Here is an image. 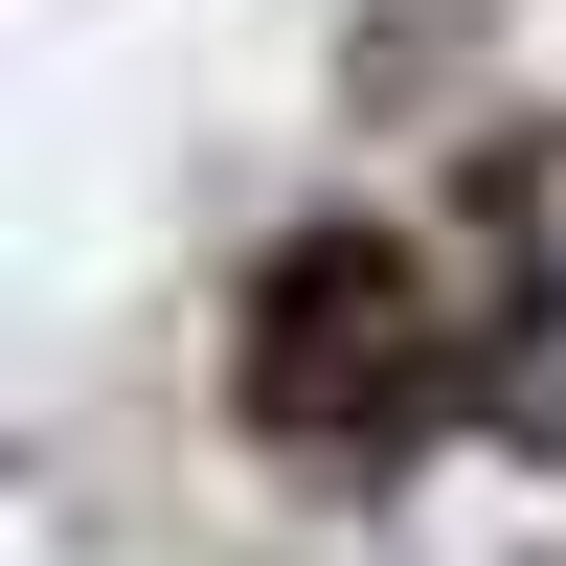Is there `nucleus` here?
<instances>
[{"instance_id": "obj_1", "label": "nucleus", "mask_w": 566, "mask_h": 566, "mask_svg": "<svg viewBox=\"0 0 566 566\" xmlns=\"http://www.w3.org/2000/svg\"><path fill=\"white\" fill-rule=\"evenodd\" d=\"M499 431H544V453H566V272H544L522 340H499Z\"/></svg>"}]
</instances>
